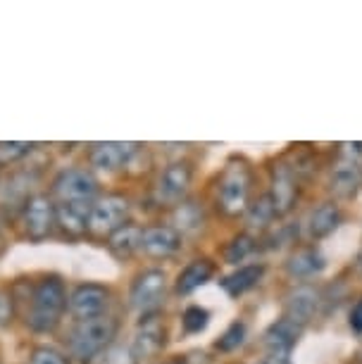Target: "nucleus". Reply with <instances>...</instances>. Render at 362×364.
<instances>
[{"label": "nucleus", "instance_id": "1", "mask_svg": "<svg viewBox=\"0 0 362 364\" xmlns=\"http://www.w3.org/2000/svg\"><path fill=\"white\" fill-rule=\"evenodd\" d=\"M67 307V291L65 284L58 277H48L43 281H38L31 295V312H29V326L38 333L53 331L63 312Z\"/></svg>", "mask_w": 362, "mask_h": 364}, {"label": "nucleus", "instance_id": "15", "mask_svg": "<svg viewBox=\"0 0 362 364\" xmlns=\"http://www.w3.org/2000/svg\"><path fill=\"white\" fill-rule=\"evenodd\" d=\"M326 259L315 245H303L291 252V257L286 259V272L293 279H315L324 272Z\"/></svg>", "mask_w": 362, "mask_h": 364}, {"label": "nucleus", "instance_id": "30", "mask_svg": "<svg viewBox=\"0 0 362 364\" xmlns=\"http://www.w3.org/2000/svg\"><path fill=\"white\" fill-rule=\"evenodd\" d=\"M31 364H67V360L53 348H36L31 353Z\"/></svg>", "mask_w": 362, "mask_h": 364}, {"label": "nucleus", "instance_id": "10", "mask_svg": "<svg viewBox=\"0 0 362 364\" xmlns=\"http://www.w3.org/2000/svg\"><path fill=\"white\" fill-rule=\"evenodd\" d=\"M191 178H193V169H191L188 162H172L167 164L165 171L158 178V188H155V196H158L160 203L165 205H176L183 200V196L188 193Z\"/></svg>", "mask_w": 362, "mask_h": 364}, {"label": "nucleus", "instance_id": "31", "mask_svg": "<svg viewBox=\"0 0 362 364\" xmlns=\"http://www.w3.org/2000/svg\"><path fill=\"white\" fill-rule=\"evenodd\" d=\"M10 317H12V302H10L8 295L0 293V326L8 324Z\"/></svg>", "mask_w": 362, "mask_h": 364}, {"label": "nucleus", "instance_id": "23", "mask_svg": "<svg viewBox=\"0 0 362 364\" xmlns=\"http://www.w3.org/2000/svg\"><path fill=\"white\" fill-rule=\"evenodd\" d=\"M275 217H277L275 208H272L267 196L260 198L255 205H248V210H245V219H248V224L252 226V229H265V226H267Z\"/></svg>", "mask_w": 362, "mask_h": 364}, {"label": "nucleus", "instance_id": "14", "mask_svg": "<svg viewBox=\"0 0 362 364\" xmlns=\"http://www.w3.org/2000/svg\"><path fill=\"white\" fill-rule=\"evenodd\" d=\"M141 248L150 257H172L181 248V233L174 226H148L143 229Z\"/></svg>", "mask_w": 362, "mask_h": 364}, {"label": "nucleus", "instance_id": "20", "mask_svg": "<svg viewBox=\"0 0 362 364\" xmlns=\"http://www.w3.org/2000/svg\"><path fill=\"white\" fill-rule=\"evenodd\" d=\"M215 274V264L210 262V259H193L191 264H186L181 269V274L176 277V293L181 295H188L198 291L201 286L208 284L210 279H213Z\"/></svg>", "mask_w": 362, "mask_h": 364}, {"label": "nucleus", "instance_id": "18", "mask_svg": "<svg viewBox=\"0 0 362 364\" xmlns=\"http://www.w3.org/2000/svg\"><path fill=\"white\" fill-rule=\"evenodd\" d=\"M91 203H60L55 205V224L70 236H81L88 229Z\"/></svg>", "mask_w": 362, "mask_h": 364}, {"label": "nucleus", "instance_id": "26", "mask_svg": "<svg viewBox=\"0 0 362 364\" xmlns=\"http://www.w3.org/2000/svg\"><path fill=\"white\" fill-rule=\"evenodd\" d=\"M176 224H179V229H183V231H196L198 226L203 224V215H201V210H198V205L181 203L179 210H176Z\"/></svg>", "mask_w": 362, "mask_h": 364}, {"label": "nucleus", "instance_id": "22", "mask_svg": "<svg viewBox=\"0 0 362 364\" xmlns=\"http://www.w3.org/2000/svg\"><path fill=\"white\" fill-rule=\"evenodd\" d=\"M141 240H143V229L134 224H124L119 226L112 236H107V248L112 250V255H117L119 259L132 257L136 250L141 248Z\"/></svg>", "mask_w": 362, "mask_h": 364}, {"label": "nucleus", "instance_id": "16", "mask_svg": "<svg viewBox=\"0 0 362 364\" xmlns=\"http://www.w3.org/2000/svg\"><path fill=\"white\" fill-rule=\"evenodd\" d=\"M319 305V293L312 286H298L296 291L289 293L286 298V319L296 321L298 326L307 324L317 312Z\"/></svg>", "mask_w": 362, "mask_h": 364}, {"label": "nucleus", "instance_id": "28", "mask_svg": "<svg viewBox=\"0 0 362 364\" xmlns=\"http://www.w3.org/2000/svg\"><path fill=\"white\" fill-rule=\"evenodd\" d=\"M33 148V143L26 141H10V143H0V164H12L17 160H22L24 155H29Z\"/></svg>", "mask_w": 362, "mask_h": 364}, {"label": "nucleus", "instance_id": "32", "mask_svg": "<svg viewBox=\"0 0 362 364\" xmlns=\"http://www.w3.org/2000/svg\"><path fill=\"white\" fill-rule=\"evenodd\" d=\"M351 328L362 333V298L355 302V307L351 310Z\"/></svg>", "mask_w": 362, "mask_h": 364}, {"label": "nucleus", "instance_id": "2", "mask_svg": "<svg viewBox=\"0 0 362 364\" xmlns=\"http://www.w3.org/2000/svg\"><path fill=\"white\" fill-rule=\"evenodd\" d=\"M252 176L250 167L243 160H231L224 167L220 181H217V205L227 217L245 215L250 200Z\"/></svg>", "mask_w": 362, "mask_h": 364}, {"label": "nucleus", "instance_id": "5", "mask_svg": "<svg viewBox=\"0 0 362 364\" xmlns=\"http://www.w3.org/2000/svg\"><path fill=\"white\" fill-rule=\"evenodd\" d=\"M167 293V277L162 269H146L134 279L132 286V305L139 310L143 317L146 314H155L160 302L165 300Z\"/></svg>", "mask_w": 362, "mask_h": 364}, {"label": "nucleus", "instance_id": "21", "mask_svg": "<svg viewBox=\"0 0 362 364\" xmlns=\"http://www.w3.org/2000/svg\"><path fill=\"white\" fill-rule=\"evenodd\" d=\"M262 274H265L262 264H257V262L255 264H243L222 281V288L231 295V298H238V295L248 293L250 288H255L257 284H260Z\"/></svg>", "mask_w": 362, "mask_h": 364}, {"label": "nucleus", "instance_id": "34", "mask_svg": "<svg viewBox=\"0 0 362 364\" xmlns=\"http://www.w3.org/2000/svg\"><path fill=\"white\" fill-rule=\"evenodd\" d=\"M0 240H3V224H0Z\"/></svg>", "mask_w": 362, "mask_h": 364}, {"label": "nucleus", "instance_id": "35", "mask_svg": "<svg viewBox=\"0 0 362 364\" xmlns=\"http://www.w3.org/2000/svg\"><path fill=\"white\" fill-rule=\"evenodd\" d=\"M257 364H265V362H257Z\"/></svg>", "mask_w": 362, "mask_h": 364}, {"label": "nucleus", "instance_id": "27", "mask_svg": "<svg viewBox=\"0 0 362 364\" xmlns=\"http://www.w3.org/2000/svg\"><path fill=\"white\" fill-rule=\"evenodd\" d=\"M243 341H245V324L243 321H234V324L222 333V338L217 341V350L231 353V350H236L238 346H243Z\"/></svg>", "mask_w": 362, "mask_h": 364}, {"label": "nucleus", "instance_id": "12", "mask_svg": "<svg viewBox=\"0 0 362 364\" xmlns=\"http://www.w3.org/2000/svg\"><path fill=\"white\" fill-rule=\"evenodd\" d=\"M136 150H139L136 143H122V141L95 143L91 148V164L102 171H117L132 160Z\"/></svg>", "mask_w": 362, "mask_h": 364}, {"label": "nucleus", "instance_id": "13", "mask_svg": "<svg viewBox=\"0 0 362 364\" xmlns=\"http://www.w3.org/2000/svg\"><path fill=\"white\" fill-rule=\"evenodd\" d=\"M162 346H165V324H162L158 314H146L134 336V355L139 360L141 357H153L160 353Z\"/></svg>", "mask_w": 362, "mask_h": 364}, {"label": "nucleus", "instance_id": "33", "mask_svg": "<svg viewBox=\"0 0 362 364\" xmlns=\"http://www.w3.org/2000/svg\"><path fill=\"white\" fill-rule=\"evenodd\" d=\"M162 364H186V360H183V357H172V360H167Z\"/></svg>", "mask_w": 362, "mask_h": 364}, {"label": "nucleus", "instance_id": "7", "mask_svg": "<svg viewBox=\"0 0 362 364\" xmlns=\"http://www.w3.org/2000/svg\"><path fill=\"white\" fill-rule=\"evenodd\" d=\"M53 193L60 203H91L98 193V181L86 169H65L53 181Z\"/></svg>", "mask_w": 362, "mask_h": 364}, {"label": "nucleus", "instance_id": "25", "mask_svg": "<svg viewBox=\"0 0 362 364\" xmlns=\"http://www.w3.org/2000/svg\"><path fill=\"white\" fill-rule=\"evenodd\" d=\"M210 324V312L201 305H191L181 314V326L188 333H201L205 331V326Z\"/></svg>", "mask_w": 362, "mask_h": 364}, {"label": "nucleus", "instance_id": "3", "mask_svg": "<svg viewBox=\"0 0 362 364\" xmlns=\"http://www.w3.org/2000/svg\"><path fill=\"white\" fill-rule=\"evenodd\" d=\"M117 333V319L100 314L93 319H81L70 336V350L79 360H93L112 343Z\"/></svg>", "mask_w": 362, "mask_h": 364}, {"label": "nucleus", "instance_id": "24", "mask_svg": "<svg viewBox=\"0 0 362 364\" xmlns=\"http://www.w3.org/2000/svg\"><path fill=\"white\" fill-rule=\"evenodd\" d=\"M252 250H255V238H250L248 233H241V236H236L227 245L224 257H227L229 264H238V262H243V259H248L252 255Z\"/></svg>", "mask_w": 362, "mask_h": 364}, {"label": "nucleus", "instance_id": "29", "mask_svg": "<svg viewBox=\"0 0 362 364\" xmlns=\"http://www.w3.org/2000/svg\"><path fill=\"white\" fill-rule=\"evenodd\" d=\"M139 357L134 355L132 348L124 346H112L110 350H105V355L100 357L98 364H136Z\"/></svg>", "mask_w": 362, "mask_h": 364}, {"label": "nucleus", "instance_id": "4", "mask_svg": "<svg viewBox=\"0 0 362 364\" xmlns=\"http://www.w3.org/2000/svg\"><path fill=\"white\" fill-rule=\"evenodd\" d=\"M362 178V143H344L339 148L331 169V191L341 198H351Z\"/></svg>", "mask_w": 362, "mask_h": 364}, {"label": "nucleus", "instance_id": "9", "mask_svg": "<svg viewBox=\"0 0 362 364\" xmlns=\"http://www.w3.org/2000/svg\"><path fill=\"white\" fill-rule=\"evenodd\" d=\"M22 224L31 240H43L55 226V205L43 193L31 196L24 205Z\"/></svg>", "mask_w": 362, "mask_h": 364}, {"label": "nucleus", "instance_id": "17", "mask_svg": "<svg viewBox=\"0 0 362 364\" xmlns=\"http://www.w3.org/2000/svg\"><path fill=\"white\" fill-rule=\"evenodd\" d=\"M339 224H341V210L334 203H322V205H317L315 210L307 212L303 229L307 238L319 240V238L329 236Z\"/></svg>", "mask_w": 362, "mask_h": 364}, {"label": "nucleus", "instance_id": "6", "mask_svg": "<svg viewBox=\"0 0 362 364\" xmlns=\"http://www.w3.org/2000/svg\"><path fill=\"white\" fill-rule=\"evenodd\" d=\"M129 215V203L122 196H105L91 205L88 215V231L95 236H112L119 226H124Z\"/></svg>", "mask_w": 362, "mask_h": 364}, {"label": "nucleus", "instance_id": "19", "mask_svg": "<svg viewBox=\"0 0 362 364\" xmlns=\"http://www.w3.org/2000/svg\"><path fill=\"white\" fill-rule=\"evenodd\" d=\"M300 333H303V326H298L296 321L282 317L265 331V346H267V350H284V353H291L293 346H296L300 338Z\"/></svg>", "mask_w": 362, "mask_h": 364}, {"label": "nucleus", "instance_id": "8", "mask_svg": "<svg viewBox=\"0 0 362 364\" xmlns=\"http://www.w3.org/2000/svg\"><path fill=\"white\" fill-rule=\"evenodd\" d=\"M270 203L275 208V215L277 217H284L289 215L296 205V198H298V178H296V171H293L291 164L286 162H277L272 167V181H270Z\"/></svg>", "mask_w": 362, "mask_h": 364}, {"label": "nucleus", "instance_id": "11", "mask_svg": "<svg viewBox=\"0 0 362 364\" xmlns=\"http://www.w3.org/2000/svg\"><path fill=\"white\" fill-rule=\"evenodd\" d=\"M107 305H110V291L98 284L77 286L74 293L70 295V310L79 319L100 317V314H105Z\"/></svg>", "mask_w": 362, "mask_h": 364}]
</instances>
